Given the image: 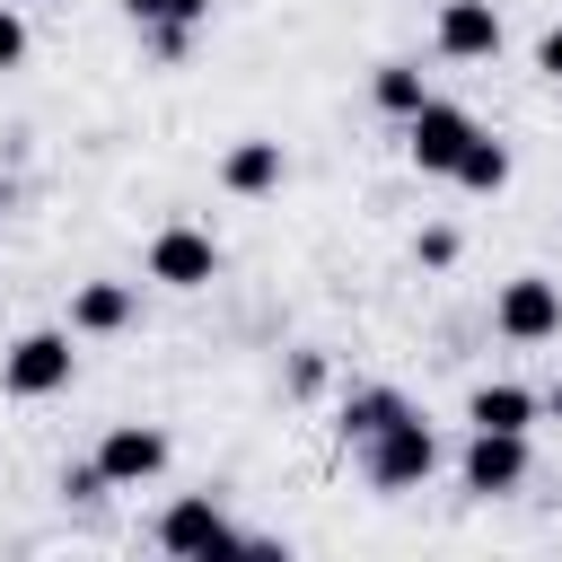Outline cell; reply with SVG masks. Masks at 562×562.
Returning a JSON list of instances; mask_svg holds the SVG:
<instances>
[{
    "label": "cell",
    "instance_id": "6da1fadb",
    "mask_svg": "<svg viewBox=\"0 0 562 562\" xmlns=\"http://www.w3.org/2000/svg\"><path fill=\"white\" fill-rule=\"evenodd\" d=\"M360 474H369L378 492H422V483L439 474V430H430L422 413H395L386 430L360 439Z\"/></svg>",
    "mask_w": 562,
    "mask_h": 562
},
{
    "label": "cell",
    "instance_id": "7a4b0ae2",
    "mask_svg": "<svg viewBox=\"0 0 562 562\" xmlns=\"http://www.w3.org/2000/svg\"><path fill=\"white\" fill-rule=\"evenodd\" d=\"M70 369H79L70 334H61V325H35V334H18V342H9L0 386H9L18 404H35V395H61V386H70Z\"/></svg>",
    "mask_w": 562,
    "mask_h": 562
},
{
    "label": "cell",
    "instance_id": "3957f363",
    "mask_svg": "<svg viewBox=\"0 0 562 562\" xmlns=\"http://www.w3.org/2000/svg\"><path fill=\"white\" fill-rule=\"evenodd\" d=\"M465 140H474V114H465V105H448V97H422V105L404 114V158H413L422 176H448Z\"/></svg>",
    "mask_w": 562,
    "mask_h": 562
},
{
    "label": "cell",
    "instance_id": "277c9868",
    "mask_svg": "<svg viewBox=\"0 0 562 562\" xmlns=\"http://www.w3.org/2000/svg\"><path fill=\"white\" fill-rule=\"evenodd\" d=\"M97 474H105V492L158 483V474H167V430H158V422H114V430L97 439Z\"/></svg>",
    "mask_w": 562,
    "mask_h": 562
},
{
    "label": "cell",
    "instance_id": "5b68a950",
    "mask_svg": "<svg viewBox=\"0 0 562 562\" xmlns=\"http://www.w3.org/2000/svg\"><path fill=\"white\" fill-rule=\"evenodd\" d=\"M149 536H158V553H246V544H255V536H237L228 509L202 501V492H193V501H167Z\"/></svg>",
    "mask_w": 562,
    "mask_h": 562
},
{
    "label": "cell",
    "instance_id": "8992f818",
    "mask_svg": "<svg viewBox=\"0 0 562 562\" xmlns=\"http://www.w3.org/2000/svg\"><path fill=\"white\" fill-rule=\"evenodd\" d=\"M492 325H501L509 342H553V334H562V281H544V272H518V281H501V299H492Z\"/></svg>",
    "mask_w": 562,
    "mask_h": 562
},
{
    "label": "cell",
    "instance_id": "52a82bcc",
    "mask_svg": "<svg viewBox=\"0 0 562 562\" xmlns=\"http://www.w3.org/2000/svg\"><path fill=\"white\" fill-rule=\"evenodd\" d=\"M220 272V246H211V228H158L149 237V281H167V290H202Z\"/></svg>",
    "mask_w": 562,
    "mask_h": 562
},
{
    "label": "cell",
    "instance_id": "ba28073f",
    "mask_svg": "<svg viewBox=\"0 0 562 562\" xmlns=\"http://www.w3.org/2000/svg\"><path fill=\"white\" fill-rule=\"evenodd\" d=\"M518 483H527V430H474V439H465V492L501 501V492H518Z\"/></svg>",
    "mask_w": 562,
    "mask_h": 562
},
{
    "label": "cell",
    "instance_id": "9c48e42d",
    "mask_svg": "<svg viewBox=\"0 0 562 562\" xmlns=\"http://www.w3.org/2000/svg\"><path fill=\"white\" fill-rule=\"evenodd\" d=\"M123 18L149 35L158 61H184V44H193V26L211 18V0H123Z\"/></svg>",
    "mask_w": 562,
    "mask_h": 562
},
{
    "label": "cell",
    "instance_id": "30bf717a",
    "mask_svg": "<svg viewBox=\"0 0 562 562\" xmlns=\"http://www.w3.org/2000/svg\"><path fill=\"white\" fill-rule=\"evenodd\" d=\"M439 53L448 61H492L501 53V9L492 0H448L439 9Z\"/></svg>",
    "mask_w": 562,
    "mask_h": 562
},
{
    "label": "cell",
    "instance_id": "8fae6325",
    "mask_svg": "<svg viewBox=\"0 0 562 562\" xmlns=\"http://www.w3.org/2000/svg\"><path fill=\"white\" fill-rule=\"evenodd\" d=\"M281 176H290L281 140H228V158H220V184H228V193H246V202H255V193H272Z\"/></svg>",
    "mask_w": 562,
    "mask_h": 562
},
{
    "label": "cell",
    "instance_id": "7c38bea8",
    "mask_svg": "<svg viewBox=\"0 0 562 562\" xmlns=\"http://www.w3.org/2000/svg\"><path fill=\"white\" fill-rule=\"evenodd\" d=\"M544 404H536V386H518V378H492V386H474L465 395V422L474 430H527Z\"/></svg>",
    "mask_w": 562,
    "mask_h": 562
},
{
    "label": "cell",
    "instance_id": "4fadbf2b",
    "mask_svg": "<svg viewBox=\"0 0 562 562\" xmlns=\"http://www.w3.org/2000/svg\"><path fill=\"white\" fill-rule=\"evenodd\" d=\"M448 184H465V193H501V184H509V140H492V132L474 123V140L457 149V167H448Z\"/></svg>",
    "mask_w": 562,
    "mask_h": 562
},
{
    "label": "cell",
    "instance_id": "5bb4252c",
    "mask_svg": "<svg viewBox=\"0 0 562 562\" xmlns=\"http://www.w3.org/2000/svg\"><path fill=\"white\" fill-rule=\"evenodd\" d=\"M123 325H132V290H123V281H79L70 334H123Z\"/></svg>",
    "mask_w": 562,
    "mask_h": 562
},
{
    "label": "cell",
    "instance_id": "9a60e30c",
    "mask_svg": "<svg viewBox=\"0 0 562 562\" xmlns=\"http://www.w3.org/2000/svg\"><path fill=\"white\" fill-rule=\"evenodd\" d=\"M395 413H413L395 386H360V395H342V448H360V439H369V430H386Z\"/></svg>",
    "mask_w": 562,
    "mask_h": 562
},
{
    "label": "cell",
    "instance_id": "2e32d148",
    "mask_svg": "<svg viewBox=\"0 0 562 562\" xmlns=\"http://www.w3.org/2000/svg\"><path fill=\"white\" fill-rule=\"evenodd\" d=\"M369 97H378L386 114H413V105H422L430 88H422V70H413V61H378V79H369Z\"/></svg>",
    "mask_w": 562,
    "mask_h": 562
},
{
    "label": "cell",
    "instance_id": "e0dca14e",
    "mask_svg": "<svg viewBox=\"0 0 562 562\" xmlns=\"http://www.w3.org/2000/svg\"><path fill=\"white\" fill-rule=\"evenodd\" d=\"M26 61V18H18V0H0V70H18Z\"/></svg>",
    "mask_w": 562,
    "mask_h": 562
},
{
    "label": "cell",
    "instance_id": "ac0fdd59",
    "mask_svg": "<svg viewBox=\"0 0 562 562\" xmlns=\"http://www.w3.org/2000/svg\"><path fill=\"white\" fill-rule=\"evenodd\" d=\"M413 255H422L430 272H439V263H457V228H422V246H413Z\"/></svg>",
    "mask_w": 562,
    "mask_h": 562
},
{
    "label": "cell",
    "instance_id": "d6986e66",
    "mask_svg": "<svg viewBox=\"0 0 562 562\" xmlns=\"http://www.w3.org/2000/svg\"><path fill=\"white\" fill-rule=\"evenodd\" d=\"M61 492H70V501H97V492H105V474H97V457H88V465H70V474H61Z\"/></svg>",
    "mask_w": 562,
    "mask_h": 562
},
{
    "label": "cell",
    "instance_id": "ffe728a7",
    "mask_svg": "<svg viewBox=\"0 0 562 562\" xmlns=\"http://www.w3.org/2000/svg\"><path fill=\"white\" fill-rule=\"evenodd\" d=\"M536 70L562 88V26H544V35H536Z\"/></svg>",
    "mask_w": 562,
    "mask_h": 562
},
{
    "label": "cell",
    "instance_id": "44dd1931",
    "mask_svg": "<svg viewBox=\"0 0 562 562\" xmlns=\"http://www.w3.org/2000/svg\"><path fill=\"white\" fill-rule=\"evenodd\" d=\"M290 386H299V395H316V386H325V360H316V351H299V360H290Z\"/></svg>",
    "mask_w": 562,
    "mask_h": 562
},
{
    "label": "cell",
    "instance_id": "7402d4cb",
    "mask_svg": "<svg viewBox=\"0 0 562 562\" xmlns=\"http://www.w3.org/2000/svg\"><path fill=\"white\" fill-rule=\"evenodd\" d=\"M536 404H544V413H553V422H562V386H553V395H536Z\"/></svg>",
    "mask_w": 562,
    "mask_h": 562
}]
</instances>
